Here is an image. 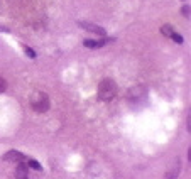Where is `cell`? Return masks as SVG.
<instances>
[{
  "label": "cell",
  "instance_id": "6da1fadb",
  "mask_svg": "<svg viewBox=\"0 0 191 179\" xmlns=\"http://www.w3.org/2000/svg\"><path fill=\"white\" fill-rule=\"evenodd\" d=\"M117 95V83L113 80H103L98 85V98L103 100V102H110L112 98Z\"/></svg>",
  "mask_w": 191,
  "mask_h": 179
},
{
  "label": "cell",
  "instance_id": "ba28073f",
  "mask_svg": "<svg viewBox=\"0 0 191 179\" xmlns=\"http://www.w3.org/2000/svg\"><path fill=\"white\" fill-rule=\"evenodd\" d=\"M83 44L86 46V47H102L103 46V41H91V39H86V41H83Z\"/></svg>",
  "mask_w": 191,
  "mask_h": 179
},
{
  "label": "cell",
  "instance_id": "5b68a950",
  "mask_svg": "<svg viewBox=\"0 0 191 179\" xmlns=\"http://www.w3.org/2000/svg\"><path fill=\"white\" fill-rule=\"evenodd\" d=\"M3 159L9 161V162H24L26 156L20 154V152H17V151H9V152L3 154Z\"/></svg>",
  "mask_w": 191,
  "mask_h": 179
},
{
  "label": "cell",
  "instance_id": "30bf717a",
  "mask_svg": "<svg viewBox=\"0 0 191 179\" xmlns=\"http://www.w3.org/2000/svg\"><path fill=\"white\" fill-rule=\"evenodd\" d=\"M24 51H26V54H27L29 57H31V59H36V52L32 51L31 47H27V46H26V47H24Z\"/></svg>",
  "mask_w": 191,
  "mask_h": 179
},
{
  "label": "cell",
  "instance_id": "8fae6325",
  "mask_svg": "<svg viewBox=\"0 0 191 179\" xmlns=\"http://www.w3.org/2000/svg\"><path fill=\"white\" fill-rule=\"evenodd\" d=\"M5 90H7V83H5L3 78H0V93H3Z\"/></svg>",
  "mask_w": 191,
  "mask_h": 179
},
{
  "label": "cell",
  "instance_id": "8992f818",
  "mask_svg": "<svg viewBox=\"0 0 191 179\" xmlns=\"http://www.w3.org/2000/svg\"><path fill=\"white\" fill-rule=\"evenodd\" d=\"M179 171H181V162H179V159H176L174 161V166L169 167L168 172H166V179H176L178 174H179Z\"/></svg>",
  "mask_w": 191,
  "mask_h": 179
},
{
  "label": "cell",
  "instance_id": "7c38bea8",
  "mask_svg": "<svg viewBox=\"0 0 191 179\" xmlns=\"http://www.w3.org/2000/svg\"><path fill=\"white\" fill-rule=\"evenodd\" d=\"M181 12H183V15H186V17H189V7L188 5H184L181 9Z\"/></svg>",
  "mask_w": 191,
  "mask_h": 179
},
{
  "label": "cell",
  "instance_id": "52a82bcc",
  "mask_svg": "<svg viewBox=\"0 0 191 179\" xmlns=\"http://www.w3.org/2000/svg\"><path fill=\"white\" fill-rule=\"evenodd\" d=\"M15 179H29V171L24 162H19L17 169H15Z\"/></svg>",
  "mask_w": 191,
  "mask_h": 179
},
{
  "label": "cell",
  "instance_id": "3957f363",
  "mask_svg": "<svg viewBox=\"0 0 191 179\" xmlns=\"http://www.w3.org/2000/svg\"><path fill=\"white\" fill-rule=\"evenodd\" d=\"M80 26H81L83 29H86V31H90V32H93V34H97V36H107V31H105V29L100 27V26H97V24H91V22H85V20H81Z\"/></svg>",
  "mask_w": 191,
  "mask_h": 179
},
{
  "label": "cell",
  "instance_id": "4fadbf2b",
  "mask_svg": "<svg viewBox=\"0 0 191 179\" xmlns=\"http://www.w3.org/2000/svg\"><path fill=\"white\" fill-rule=\"evenodd\" d=\"M0 32H9V29H7V27H0Z\"/></svg>",
  "mask_w": 191,
  "mask_h": 179
},
{
  "label": "cell",
  "instance_id": "277c9868",
  "mask_svg": "<svg viewBox=\"0 0 191 179\" xmlns=\"http://www.w3.org/2000/svg\"><path fill=\"white\" fill-rule=\"evenodd\" d=\"M161 32H163V34H164L166 37H171L174 42L183 44V37H181L179 34H178V32L174 31V29H173L171 26H163V27H161Z\"/></svg>",
  "mask_w": 191,
  "mask_h": 179
},
{
  "label": "cell",
  "instance_id": "7a4b0ae2",
  "mask_svg": "<svg viewBox=\"0 0 191 179\" xmlns=\"http://www.w3.org/2000/svg\"><path fill=\"white\" fill-rule=\"evenodd\" d=\"M31 107H32V110L39 112V113H44V112H48L49 107H51L49 97L44 95V93H41V91H37V93H34L32 98H31Z\"/></svg>",
  "mask_w": 191,
  "mask_h": 179
},
{
  "label": "cell",
  "instance_id": "9c48e42d",
  "mask_svg": "<svg viewBox=\"0 0 191 179\" xmlns=\"http://www.w3.org/2000/svg\"><path fill=\"white\" fill-rule=\"evenodd\" d=\"M29 167H32V169H37V171H41V169H43V166H41V164H39V162H37V161L31 159V161H29Z\"/></svg>",
  "mask_w": 191,
  "mask_h": 179
}]
</instances>
